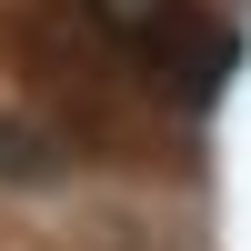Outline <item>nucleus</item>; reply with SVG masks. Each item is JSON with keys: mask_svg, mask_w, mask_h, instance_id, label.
Wrapping results in <instances>:
<instances>
[{"mask_svg": "<svg viewBox=\"0 0 251 251\" xmlns=\"http://www.w3.org/2000/svg\"><path fill=\"white\" fill-rule=\"evenodd\" d=\"M91 20L131 60H151L171 100H211L221 80H231V60H241V40L221 30L201 0H91Z\"/></svg>", "mask_w": 251, "mask_h": 251, "instance_id": "nucleus-1", "label": "nucleus"}]
</instances>
